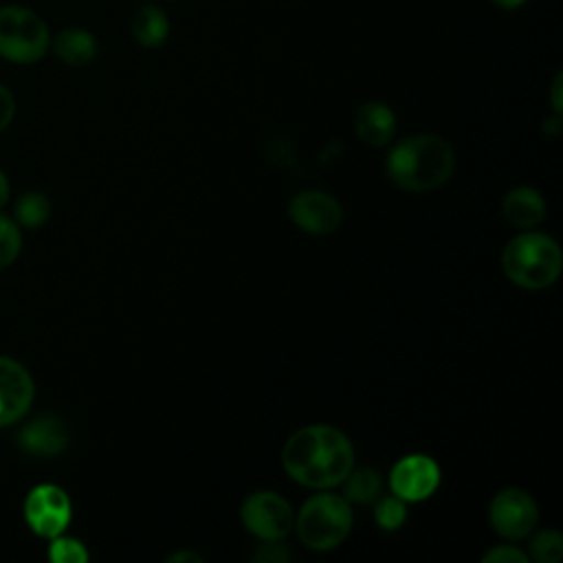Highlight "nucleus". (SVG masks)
Returning <instances> with one entry per match:
<instances>
[{"mask_svg":"<svg viewBox=\"0 0 563 563\" xmlns=\"http://www.w3.org/2000/svg\"><path fill=\"white\" fill-rule=\"evenodd\" d=\"M51 216V200L42 191H26L15 202V222L24 229L42 227Z\"/></svg>","mask_w":563,"mask_h":563,"instance_id":"18","label":"nucleus"},{"mask_svg":"<svg viewBox=\"0 0 563 563\" xmlns=\"http://www.w3.org/2000/svg\"><path fill=\"white\" fill-rule=\"evenodd\" d=\"M24 519L29 528L44 539H53L70 523V499L55 484H37L24 499Z\"/></svg>","mask_w":563,"mask_h":563,"instance_id":"7","label":"nucleus"},{"mask_svg":"<svg viewBox=\"0 0 563 563\" xmlns=\"http://www.w3.org/2000/svg\"><path fill=\"white\" fill-rule=\"evenodd\" d=\"M501 213L506 222L519 229H530L539 224L545 216V200L532 187H515L501 200Z\"/></svg>","mask_w":563,"mask_h":563,"instance_id":"15","label":"nucleus"},{"mask_svg":"<svg viewBox=\"0 0 563 563\" xmlns=\"http://www.w3.org/2000/svg\"><path fill=\"white\" fill-rule=\"evenodd\" d=\"M374 517H376V523L383 528V530H398L405 519H407V508H405V501L400 497H385L376 504V510H374Z\"/></svg>","mask_w":563,"mask_h":563,"instance_id":"22","label":"nucleus"},{"mask_svg":"<svg viewBox=\"0 0 563 563\" xmlns=\"http://www.w3.org/2000/svg\"><path fill=\"white\" fill-rule=\"evenodd\" d=\"M484 563H526L528 556L515 545H495L484 556Z\"/></svg>","mask_w":563,"mask_h":563,"instance_id":"23","label":"nucleus"},{"mask_svg":"<svg viewBox=\"0 0 563 563\" xmlns=\"http://www.w3.org/2000/svg\"><path fill=\"white\" fill-rule=\"evenodd\" d=\"M290 556H292L290 550H286L284 545H279L275 541H266L253 552V559L264 561V563H284V561H290Z\"/></svg>","mask_w":563,"mask_h":563,"instance_id":"24","label":"nucleus"},{"mask_svg":"<svg viewBox=\"0 0 563 563\" xmlns=\"http://www.w3.org/2000/svg\"><path fill=\"white\" fill-rule=\"evenodd\" d=\"M48 559L53 563H86L88 561V550L84 548L81 541L73 537H53L51 548H48Z\"/></svg>","mask_w":563,"mask_h":563,"instance_id":"21","label":"nucleus"},{"mask_svg":"<svg viewBox=\"0 0 563 563\" xmlns=\"http://www.w3.org/2000/svg\"><path fill=\"white\" fill-rule=\"evenodd\" d=\"M455 167L451 145L435 134H413L396 143L385 161L389 180L413 194L433 191L444 185Z\"/></svg>","mask_w":563,"mask_h":563,"instance_id":"2","label":"nucleus"},{"mask_svg":"<svg viewBox=\"0 0 563 563\" xmlns=\"http://www.w3.org/2000/svg\"><path fill=\"white\" fill-rule=\"evenodd\" d=\"M9 194H11V185H9V178L4 176V172L0 169V209L7 205L9 200Z\"/></svg>","mask_w":563,"mask_h":563,"instance_id":"27","label":"nucleus"},{"mask_svg":"<svg viewBox=\"0 0 563 563\" xmlns=\"http://www.w3.org/2000/svg\"><path fill=\"white\" fill-rule=\"evenodd\" d=\"M167 561H169V563H180V561H191V563H194V561H202V559H200L196 552H176V554H172Z\"/></svg>","mask_w":563,"mask_h":563,"instance_id":"28","label":"nucleus"},{"mask_svg":"<svg viewBox=\"0 0 563 563\" xmlns=\"http://www.w3.org/2000/svg\"><path fill=\"white\" fill-rule=\"evenodd\" d=\"M51 48L59 62L66 66H86L97 57V40L90 31L81 26H66L55 33Z\"/></svg>","mask_w":563,"mask_h":563,"instance_id":"14","label":"nucleus"},{"mask_svg":"<svg viewBox=\"0 0 563 563\" xmlns=\"http://www.w3.org/2000/svg\"><path fill=\"white\" fill-rule=\"evenodd\" d=\"M51 48L46 22L22 4L0 7V57L13 64H35Z\"/></svg>","mask_w":563,"mask_h":563,"instance_id":"5","label":"nucleus"},{"mask_svg":"<svg viewBox=\"0 0 563 563\" xmlns=\"http://www.w3.org/2000/svg\"><path fill=\"white\" fill-rule=\"evenodd\" d=\"M440 484V468L427 455H405L389 473V486L402 501H420L435 493Z\"/></svg>","mask_w":563,"mask_h":563,"instance_id":"10","label":"nucleus"},{"mask_svg":"<svg viewBox=\"0 0 563 563\" xmlns=\"http://www.w3.org/2000/svg\"><path fill=\"white\" fill-rule=\"evenodd\" d=\"M394 130L396 117L391 108L380 101H367L354 112V132L363 143L372 147L387 145L394 136Z\"/></svg>","mask_w":563,"mask_h":563,"instance_id":"13","label":"nucleus"},{"mask_svg":"<svg viewBox=\"0 0 563 563\" xmlns=\"http://www.w3.org/2000/svg\"><path fill=\"white\" fill-rule=\"evenodd\" d=\"M561 266V249L545 233H521L512 238L501 253V268L506 277L512 284L530 290L554 284Z\"/></svg>","mask_w":563,"mask_h":563,"instance_id":"3","label":"nucleus"},{"mask_svg":"<svg viewBox=\"0 0 563 563\" xmlns=\"http://www.w3.org/2000/svg\"><path fill=\"white\" fill-rule=\"evenodd\" d=\"M169 35V20L167 13L156 4H143L132 15V37L139 46L156 48Z\"/></svg>","mask_w":563,"mask_h":563,"instance_id":"16","label":"nucleus"},{"mask_svg":"<svg viewBox=\"0 0 563 563\" xmlns=\"http://www.w3.org/2000/svg\"><path fill=\"white\" fill-rule=\"evenodd\" d=\"M488 519L497 534L506 539H523L534 530L539 510L526 490L504 488L493 497Z\"/></svg>","mask_w":563,"mask_h":563,"instance_id":"8","label":"nucleus"},{"mask_svg":"<svg viewBox=\"0 0 563 563\" xmlns=\"http://www.w3.org/2000/svg\"><path fill=\"white\" fill-rule=\"evenodd\" d=\"M33 396L35 385L29 369L9 356H0V429L22 420Z\"/></svg>","mask_w":563,"mask_h":563,"instance_id":"11","label":"nucleus"},{"mask_svg":"<svg viewBox=\"0 0 563 563\" xmlns=\"http://www.w3.org/2000/svg\"><path fill=\"white\" fill-rule=\"evenodd\" d=\"M282 464L295 482L308 488H330L352 471L354 449L336 427L308 424L286 440Z\"/></svg>","mask_w":563,"mask_h":563,"instance_id":"1","label":"nucleus"},{"mask_svg":"<svg viewBox=\"0 0 563 563\" xmlns=\"http://www.w3.org/2000/svg\"><path fill=\"white\" fill-rule=\"evenodd\" d=\"M15 114V99H13V92L0 84V132L11 123Z\"/></svg>","mask_w":563,"mask_h":563,"instance_id":"25","label":"nucleus"},{"mask_svg":"<svg viewBox=\"0 0 563 563\" xmlns=\"http://www.w3.org/2000/svg\"><path fill=\"white\" fill-rule=\"evenodd\" d=\"M18 444L31 455L53 457L66 449L68 431L59 418L40 416L20 429Z\"/></svg>","mask_w":563,"mask_h":563,"instance_id":"12","label":"nucleus"},{"mask_svg":"<svg viewBox=\"0 0 563 563\" xmlns=\"http://www.w3.org/2000/svg\"><path fill=\"white\" fill-rule=\"evenodd\" d=\"M343 484V497L347 501L354 504H369L380 495L383 488V479L380 473L376 468H358V471H350L345 475Z\"/></svg>","mask_w":563,"mask_h":563,"instance_id":"17","label":"nucleus"},{"mask_svg":"<svg viewBox=\"0 0 563 563\" xmlns=\"http://www.w3.org/2000/svg\"><path fill=\"white\" fill-rule=\"evenodd\" d=\"M292 526L310 550H332L350 534V501L334 493H319L301 506Z\"/></svg>","mask_w":563,"mask_h":563,"instance_id":"4","label":"nucleus"},{"mask_svg":"<svg viewBox=\"0 0 563 563\" xmlns=\"http://www.w3.org/2000/svg\"><path fill=\"white\" fill-rule=\"evenodd\" d=\"M530 552L541 563H556L563 556V537L552 528L541 530L532 537Z\"/></svg>","mask_w":563,"mask_h":563,"instance_id":"20","label":"nucleus"},{"mask_svg":"<svg viewBox=\"0 0 563 563\" xmlns=\"http://www.w3.org/2000/svg\"><path fill=\"white\" fill-rule=\"evenodd\" d=\"M240 517L244 528L262 541H277L286 537L295 523L290 504L273 490L251 493L242 504Z\"/></svg>","mask_w":563,"mask_h":563,"instance_id":"6","label":"nucleus"},{"mask_svg":"<svg viewBox=\"0 0 563 563\" xmlns=\"http://www.w3.org/2000/svg\"><path fill=\"white\" fill-rule=\"evenodd\" d=\"M561 84H563V75L559 73L552 81V90H550V101H552V110L554 114H561Z\"/></svg>","mask_w":563,"mask_h":563,"instance_id":"26","label":"nucleus"},{"mask_svg":"<svg viewBox=\"0 0 563 563\" xmlns=\"http://www.w3.org/2000/svg\"><path fill=\"white\" fill-rule=\"evenodd\" d=\"M22 249L20 224L7 216H0V271L11 266Z\"/></svg>","mask_w":563,"mask_h":563,"instance_id":"19","label":"nucleus"},{"mask_svg":"<svg viewBox=\"0 0 563 563\" xmlns=\"http://www.w3.org/2000/svg\"><path fill=\"white\" fill-rule=\"evenodd\" d=\"M497 7H501V9H508V11H512V9H519L526 0H493Z\"/></svg>","mask_w":563,"mask_h":563,"instance_id":"29","label":"nucleus"},{"mask_svg":"<svg viewBox=\"0 0 563 563\" xmlns=\"http://www.w3.org/2000/svg\"><path fill=\"white\" fill-rule=\"evenodd\" d=\"M290 220L306 233L323 235L339 229L343 211L334 196L325 191H299L288 202Z\"/></svg>","mask_w":563,"mask_h":563,"instance_id":"9","label":"nucleus"}]
</instances>
